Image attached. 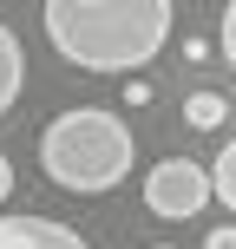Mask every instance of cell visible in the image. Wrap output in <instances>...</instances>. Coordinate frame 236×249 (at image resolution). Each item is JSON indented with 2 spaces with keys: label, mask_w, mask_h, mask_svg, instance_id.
I'll list each match as a JSON object with an SVG mask.
<instances>
[{
  "label": "cell",
  "mask_w": 236,
  "mask_h": 249,
  "mask_svg": "<svg viewBox=\"0 0 236 249\" xmlns=\"http://www.w3.org/2000/svg\"><path fill=\"white\" fill-rule=\"evenodd\" d=\"M46 39L79 72H138L171 39V0H46Z\"/></svg>",
  "instance_id": "6da1fadb"
},
{
  "label": "cell",
  "mask_w": 236,
  "mask_h": 249,
  "mask_svg": "<svg viewBox=\"0 0 236 249\" xmlns=\"http://www.w3.org/2000/svg\"><path fill=\"white\" fill-rule=\"evenodd\" d=\"M131 124L112 118L105 105H73L46 124L39 138V171L53 177L59 190H79V197H105L131 177Z\"/></svg>",
  "instance_id": "7a4b0ae2"
},
{
  "label": "cell",
  "mask_w": 236,
  "mask_h": 249,
  "mask_svg": "<svg viewBox=\"0 0 236 249\" xmlns=\"http://www.w3.org/2000/svg\"><path fill=\"white\" fill-rule=\"evenodd\" d=\"M210 203V171L197 158H158L145 171V210L164 223H190V216Z\"/></svg>",
  "instance_id": "3957f363"
},
{
  "label": "cell",
  "mask_w": 236,
  "mask_h": 249,
  "mask_svg": "<svg viewBox=\"0 0 236 249\" xmlns=\"http://www.w3.org/2000/svg\"><path fill=\"white\" fill-rule=\"evenodd\" d=\"M0 249H92V243L53 216H0Z\"/></svg>",
  "instance_id": "277c9868"
},
{
  "label": "cell",
  "mask_w": 236,
  "mask_h": 249,
  "mask_svg": "<svg viewBox=\"0 0 236 249\" xmlns=\"http://www.w3.org/2000/svg\"><path fill=\"white\" fill-rule=\"evenodd\" d=\"M20 86H26V53H20V39H13V26H0V118L13 112Z\"/></svg>",
  "instance_id": "5b68a950"
},
{
  "label": "cell",
  "mask_w": 236,
  "mask_h": 249,
  "mask_svg": "<svg viewBox=\"0 0 236 249\" xmlns=\"http://www.w3.org/2000/svg\"><path fill=\"white\" fill-rule=\"evenodd\" d=\"M223 118H230L223 92H190V99H184V124H190V131H217Z\"/></svg>",
  "instance_id": "8992f818"
},
{
  "label": "cell",
  "mask_w": 236,
  "mask_h": 249,
  "mask_svg": "<svg viewBox=\"0 0 236 249\" xmlns=\"http://www.w3.org/2000/svg\"><path fill=\"white\" fill-rule=\"evenodd\" d=\"M210 197H217V203H223V210L236 216V138H230L223 151H217V164H210Z\"/></svg>",
  "instance_id": "52a82bcc"
},
{
  "label": "cell",
  "mask_w": 236,
  "mask_h": 249,
  "mask_svg": "<svg viewBox=\"0 0 236 249\" xmlns=\"http://www.w3.org/2000/svg\"><path fill=\"white\" fill-rule=\"evenodd\" d=\"M217 46H223V59L236 66V0L223 7V26H217Z\"/></svg>",
  "instance_id": "ba28073f"
},
{
  "label": "cell",
  "mask_w": 236,
  "mask_h": 249,
  "mask_svg": "<svg viewBox=\"0 0 236 249\" xmlns=\"http://www.w3.org/2000/svg\"><path fill=\"white\" fill-rule=\"evenodd\" d=\"M125 105H151V79H138V72H125Z\"/></svg>",
  "instance_id": "9c48e42d"
},
{
  "label": "cell",
  "mask_w": 236,
  "mask_h": 249,
  "mask_svg": "<svg viewBox=\"0 0 236 249\" xmlns=\"http://www.w3.org/2000/svg\"><path fill=\"white\" fill-rule=\"evenodd\" d=\"M203 249H236V223H217V230H210V243H203Z\"/></svg>",
  "instance_id": "30bf717a"
},
{
  "label": "cell",
  "mask_w": 236,
  "mask_h": 249,
  "mask_svg": "<svg viewBox=\"0 0 236 249\" xmlns=\"http://www.w3.org/2000/svg\"><path fill=\"white\" fill-rule=\"evenodd\" d=\"M13 197V164H7V151H0V203Z\"/></svg>",
  "instance_id": "8fae6325"
},
{
  "label": "cell",
  "mask_w": 236,
  "mask_h": 249,
  "mask_svg": "<svg viewBox=\"0 0 236 249\" xmlns=\"http://www.w3.org/2000/svg\"><path fill=\"white\" fill-rule=\"evenodd\" d=\"M151 249H177V243H151Z\"/></svg>",
  "instance_id": "7c38bea8"
}]
</instances>
